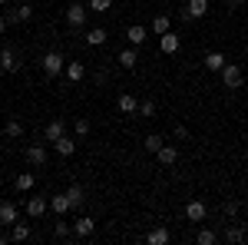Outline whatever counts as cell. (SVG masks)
Masks as SVG:
<instances>
[{
  "mask_svg": "<svg viewBox=\"0 0 248 245\" xmlns=\"http://www.w3.org/2000/svg\"><path fill=\"white\" fill-rule=\"evenodd\" d=\"M242 83H245V70L235 66V63H225V66H222V86H225V90H238Z\"/></svg>",
  "mask_w": 248,
  "mask_h": 245,
  "instance_id": "1",
  "label": "cell"
},
{
  "mask_svg": "<svg viewBox=\"0 0 248 245\" xmlns=\"http://www.w3.org/2000/svg\"><path fill=\"white\" fill-rule=\"evenodd\" d=\"M63 70H66V63H63V53H60V50H50V53L43 57V73H46V76H60Z\"/></svg>",
  "mask_w": 248,
  "mask_h": 245,
  "instance_id": "2",
  "label": "cell"
},
{
  "mask_svg": "<svg viewBox=\"0 0 248 245\" xmlns=\"http://www.w3.org/2000/svg\"><path fill=\"white\" fill-rule=\"evenodd\" d=\"M86 10H90L86 3H70V7H66V23H70L73 30H79V27L86 23Z\"/></svg>",
  "mask_w": 248,
  "mask_h": 245,
  "instance_id": "3",
  "label": "cell"
},
{
  "mask_svg": "<svg viewBox=\"0 0 248 245\" xmlns=\"http://www.w3.org/2000/svg\"><path fill=\"white\" fill-rule=\"evenodd\" d=\"M205 14H209V0H189L186 10H182V17H186V20H202Z\"/></svg>",
  "mask_w": 248,
  "mask_h": 245,
  "instance_id": "4",
  "label": "cell"
},
{
  "mask_svg": "<svg viewBox=\"0 0 248 245\" xmlns=\"http://www.w3.org/2000/svg\"><path fill=\"white\" fill-rule=\"evenodd\" d=\"M3 17H7V23H27V20L33 17V7L30 3H20L17 10H7Z\"/></svg>",
  "mask_w": 248,
  "mask_h": 245,
  "instance_id": "5",
  "label": "cell"
},
{
  "mask_svg": "<svg viewBox=\"0 0 248 245\" xmlns=\"http://www.w3.org/2000/svg\"><path fill=\"white\" fill-rule=\"evenodd\" d=\"M205 215H209V209H205V202H199V199H192L189 206H186V219L189 222H202Z\"/></svg>",
  "mask_w": 248,
  "mask_h": 245,
  "instance_id": "6",
  "label": "cell"
},
{
  "mask_svg": "<svg viewBox=\"0 0 248 245\" xmlns=\"http://www.w3.org/2000/svg\"><path fill=\"white\" fill-rule=\"evenodd\" d=\"M46 209H50V202H46L43 196H33V199H27V215H30V219H40Z\"/></svg>",
  "mask_w": 248,
  "mask_h": 245,
  "instance_id": "7",
  "label": "cell"
},
{
  "mask_svg": "<svg viewBox=\"0 0 248 245\" xmlns=\"http://www.w3.org/2000/svg\"><path fill=\"white\" fill-rule=\"evenodd\" d=\"M0 70H3V73H17L20 70V57L14 50H3V53H0Z\"/></svg>",
  "mask_w": 248,
  "mask_h": 245,
  "instance_id": "8",
  "label": "cell"
},
{
  "mask_svg": "<svg viewBox=\"0 0 248 245\" xmlns=\"http://www.w3.org/2000/svg\"><path fill=\"white\" fill-rule=\"evenodd\" d=\"M43 136H46V143H57L60 136H66L63 119H50V123H46V130H43Z\"/></svg>",
  "mask_w": 248,
  "mask_h": 245,
  "instance_id": "9",
  "label": "cell"
},
{
  "mask_svg": "<svg viewBox=\"0 0 248 245\" xmlns=\"http://www.w3.org/2000/svg\"><path fill=\"white\" fill-rule=\"evenodd\" d=\"M73 232H77L79 239H90V235L96 232V222L90 219V215H83V219H77V222H73Z\"/></svg>",
  "mask_w": 248,
  "mask_h": 245,
  "instance_id": "10",
  "label": "cell"
},
{
  "mask_svg": "<svg viewBox=\"0 0 248 245\" xmlns=\"http://www.w3.org/2000/svg\"><path fill=\"white\" fill-rule=\"evenodd\" d=\"M116 106H119V113H139V99H136L133 93H123L119 96V99H116Z\"/></svg>",
  "mask_w": 248,
  "mask_h": 245,
  "instance_id": "11",
  "label": "cell"
},
{
  "mask_svg": "<svg viewBox=\"0 0 248 245\" xmlns=\"http://www.w3.org/2000/svg\"><path fill=\"white\" fill-rule=\"evenodd\" d=\"M202 63H205V70H212V73H222V66H225L229 60L222 57L218 50H212V53H205V60H202Z\"/></svg>",
  "mask_w": 248,
  "mask_h": 245,
  "instance_id": "12",
  "label": "cell"
},
{
  "mask_svg": "<svg viewBox=\"0 0 248 245\" xmlns=\"http://www.w3.org/2000/svg\"><path fill=\"white\" fill-rule=\"evenodd\" d=\"M155 156H159V163H162V166H175V159H179V149H175L172 143H162V149L155 152Z\"/></svg>",
  "mask_w": 248,
  "mask_h": 245,
  "instance_id": "13",
  "label": "cell"
},
{
  "mask_svg": "<svg viewBox=\"0 0 248 245\" xmlns=\"http://www.w3.org/2000/svg\"><path fill=\"white\" fill-rule=\"evenodd\" d=\"M50 209H53L57 215H66V212L73 209V202H70V196H66V192H60V196H53V199H50Z\"/></svg>",
  "mask_w": 248,
  "mask_h": 245,
  "instance_id": "14",
  "label": "cell"
},
{
  "mask_svg": "<svg viewBox=\"0 0 248 245\" xmlns=\"http://www.w3.org/2000/svg\"><path fill=\"white\" fill-rule=\"evenodd\" d=\"M14 222H17V206H14V202H0V226H14Z\"/></svg>",
  "mask_w": 248,
  "mask_h": 245,
  "instance_id": "15",
  "label": "cell"
},
{
  "mask_svg": "<svg viewBox=\"0 0 248 245\" xmlns=\"http://www.w3.org/2000/svg\"><path fill=\"white\" fill-rule=\"evenodd\" d=\"M159 50L169 53V57H172V53H179V37H175L172 30H169V33H162V37H159Z\"/></svg>",
  "mask_w": 248,
  "mask_h": 245,
  "instance_id": "16",
  "label": "cell"
},
{
  "mask_svg": "<svg viewBox=\"0 0 248 245\" xmlns=\"http://www.w3.org/2000/svg\"><path fill=\"white\" fill-rule=\"evenodd\" d=\"M53 149H57V156H63V159H66V156H73V152H77V143H73L70 136H60L57 143H53Z\"/></svg>",
  "mask_w": 248,
  "mask_h": 245,
  "instance_id": "17",
  "label": "cell"
},
{
  "mask_svg": "<svg viewBox=\"0 0 248 245\" xmlns=\"http://www.w3.org/2000/svg\"><path fill=\"white\" fill-rule=\"evenodd\" d=\"M126 40H129V47H142V43H146V27L133 23V27L126 30Z\"/></svg>",
  "mask_w": 248,
  "mask_h": 245,
  "instance_id": "18",
  "label": "cell"
},
{
  "mask_svg": "<svg viewBox=\"0 0 248 245\" xmlns=\"http://www.w3.org/2000/svg\"><path fill=\"white\" fill-rule=\"evenodd\" d=\"M136 63H139L136 47H129V50H123V53H119V66H123V70H136Z\"/></svg>",
  "mask_w": 248,
  "mask_h": 245,
  "instance_id": "19",
  "label": "cell"
},
{
  "mask_svg": "<svg viewBox=\"0 0 248 245\" xmlns=\"http://www.w3.org/2000/svg\"><path fill=\"white\" fill-rule=\"evenodd\" d=\"M66 196H70V202H73V209H79L83 202H86V189H83V186H77V182H73V186L66 189Z\"/></svg>",
  "mask_w": 248,
  "mask_h": 245,
  "instance_id": "20",
  "label": "cell"
},
{
  "mask_svg": "<svg viewBox=\"0 0 248 245\" xmlns=\"http://www.w3.org/2000/svg\"><path fill=\"white\" fill-rule=\"evenodd\" d=\"M146 242H149V245H166V242H169V229H162V226L153 229V232L146 235Z\"/></svg>",
  "mask_w": 248,
  "mask_h": 245,
  "instance_id": "21",
  "label": "cell"
},
{
  "mask_svg": "<svg viewBox=\"0 0 248 245\" xmlns=\"http://www.w3.org/2000/svg\"><path fill=\"white\" fill-rule=\"evenodd\" d=\"M83 76H86V66L83 63H66V80L70 83H79Z\"/></svg>",
  "mask_w": 248,
  "mask_h": 245,
  "instance_id": "22",
  "label": "cell"
},
{
  "mask_svg": "<svg viewBox=\"0 0 248 245\" xmlns=\"http://www.w3.org/2000/svg\"><path fill=\"white\" fill-rule=\"evenodd\" d=\"M10 239H14V242H27V239H30V226L14 222V226H10Z\"/></svg>",
  "mask_w": 248,
  "mask_h": 245,
  "instance_id": "23",
  "label": "cell"
},
{
  "mask_svg": "<svg viewBox=\"0 0 248 245\" xmlns=\"http://www.w3.org/2000/svg\"><path fill=\"white\" fill-rule=\"evenodd\" d=\"M225 242H232V245L245 242V226H229L225 229Z\"/></svg>",
  "mask_w": 248,
  "mask_h": 245,
  "instance_id": "24",
  "label": "cell"
},
{
  "mask_svg": "<svg viewBox=\"0 0 248 245\" xmlns=\"http://www.w3.org/2000/svg\"><path fill=\"white\" fill-rule=\"evenodd\" d=\"M195 242H199V245H215V242H218V232H212V229H199V232H195Z\"/></svg>",
  "mask_w": 248,
  "mask_h": 245,
  "instance_id": "25",
  "label": "cell"
},
{
  "mask_svg": "<svg viewBox=\"0 0 248 245\" xmlns=\"http://www.w3.org/2000/svg\"><path fill=\"white\" fill-rule=\"evenodd\" d=\"M86 43H90V47H103V43H106V30H103V27H93V30L86 33Z\"/></svg>",
  "mask_w": 248,
  "mask_h": 245,
  "instance_id": "26",
  "label": "cell"
},
{
  "mask_svg": "<svg viewBox=\"0 0 248 245\" xmlns=\"http://www.w3.org/2000/svg\"><path fill=\"white\" fill-rule=\"evenodd\" d=\"M27 159H30L33 166H43V163H46V149H43V146H30V149H27Z\"/></svg>",
  "mask_w": 248,
  "mask_h": 245,
  "instance_id": "27",
  "label": "cell"
},
{
  "mask_svg": "<svg viewBox=\"0 0 248 245\" xmlns=\"http://www.w3.org/2000/svg\"><path fill=\"white\" fill-rule=\"evenodd\" d=\"M142 146H146L149 152H159L162 149V136H159V132H149V136L142 139Z\"/></svg>",
  "mask_w": 248,
  "mask_h": 245,
  "instance_id": "28",
  "label": "cell"
},
{
  "mask_svg": "<svg viewBox=\"0 0 248 245\" xmlns=\"http://www.w3.org/2000/svg\"><path fill=\"white\" fill-rule=\"evenodd\" d=\"M33 182H37V179H33V172H20V176H17V189H20V192H30Z\"/></svg>",
  "mask_w": 248,
  "mask_h": 245,
  "instance_id": "29",
  "label": "cell"
},
{
  "mask_svg": "<svg viewBox=\"0 0 248 245\" xmlns=\"http://www.w3.org/2000/svg\"><path fill=\"white\" fill-rule=\"evenodd\" d=\"M3 132H7L10 139H17V136H23V123H20V119H7V126H3Z\"/></svg>",
  "mask_w": 248,
  "mask_h": 245,
  "instance_id": "30",
  "label": "cell"
},
{
  "mask_svg": "<svg viewBox=\"0 0 248 245\" xmlns=\"http://www.w3.org/2000/svg\"><path fill=\"white\" fill-rule=\"evenodd\" d=\"M153 30L162 37V33H169V14H159V17L153 20Z\"/></svg>",
  "mask_w": 248,
  "mask_h": 245,
  "instance_id": "31",
  "label": "cell"
},
{
  "mask_svg": "<svg viewBox=\"0 0 248 245\" xmlns=\"http://www.w3.org/2000/svg\"><path fill=\"white\" fill-rule=\"evenodd\" d=\"M86 7H90V10H93V14H106V10H109V7H113V0H90V3H86Z\"/></svg>",
  "mask_w": 248,
  "mask_h": 245,
  "instance_id": "32",
  "label": "cell"
},
{
  "mask_svg": "<svg viewBox=\"0 0 248 245\" xmlns=\"http://www.w3.org/2000/svg\"><path fill=\"white\" fill-rule=\"evenodd\" d=\"M139 116H146V119L155 116V103H153V99H142V103H139Z\"/></svg>",
  "mask_w": 248,
  "mask_h": 245,
  "instance_id": "33",
  "label": "cell"
},
{
  "mask_svg": "<svg viewBox=\"0 0 248 245\" xmlns=\"http://www.w3.org/2000/svg\"><path fill=\"white\" fill-rule=\"evenodd\" d=\"M73 130H77L79 139H83V136H90V119H77V126H73Z\"/></svg>",
  "mask_w": 248,
  "mask_h": 245,
  "instance_id": "34",
  "label": "cell"
},
{
  "mask_svg": "<svg viewBox=\"0 0 248 245\" xmlns=\"http://www.w3.org/2000/svg\"><path fill=\"white\" fill-rule=\"evenodd\" d=\"M53 232H57L60 239H66V235H70V232H73V229L66 226V222H57V229H53Z\"/></svg>",
  "mask_w": 248,
  "mask_h": 245,
  "instance_id": "35",
  "label": "cell"
},
{
  "mask_svg": "<svg viewBox=\"0 0 248 245\" xmlns=\"http://www.w3.org/2000/svg\"><path fill=\"white\" fill-rule=\"evenodd\" d=\"M225 215L235 219V215H238V202H225Z\"/></svg>",
  "mask_w": 248,
  "mask_h": 245,
  "instance_id": "36",
  "label": "cell"
},
{
  "mask_svg": "<svg viewBox=\"0 0 248 245\" xmlns=\"http://www.w3.org/2000/svg\"><path fill=\"white\" fill-rule=\"evenodd\" d=\"M175 139H189V130L186 126H175Z\"/></svg>",
  "mask_w": 248,
  "mask_h": 245,
  "instance_id": "37",
  "label": "cell"
},
{
  "mask_svg": "<svg viewBox=\"0 0 248 245\" xmlns=\"http://www.w3.org/2000/svg\"><path fill=\"white\" fill-rule=\"evenodd\" d=\"M10 23H7V17H0V37H3V30H7Z\"/></svg>",
  "mask_w": 248,
  "mask_h": 245,
  "instance_id": "38",
  "label": "cell"
},
{
  "mask_svg": "<svg viewBox=\"0 0 248 245\" xmlns=\"http://www.w3.org/2000/svg\"><path fill=\"white\" fill-rule=\"evenodd\" d=\"M222 3H229V7H238V3H242V0H222Z\"/></svg>",
  "mask_w": 248,
  "mask_h": 245,
  "instance_id": "39",
  "label": "cell"
},
{
  "mask_svg": "<svg viewBox=\"0 0 248 245\" xmlns=\"http://www.w3.org/2000/svg\"><path fill=\"white\" fill-rule=\"evenodd\" d=\"M159 3H172V0H159Z\"/></svg>",
  "mask_w": 248,
  "mask_h": 245,
  "instance_id": "40",
  "label": "cell"
},
{
  "mask_svg": "<svg viewBox=\"0 0 248 245\" xmlns=\"http://www.w3.org/2000/svg\"><path fill=\"white\" fill-rule=\"evenodd\" d=\"M3 3H7V0H0V7H3Z\"/></svg>",
  "mask_w": 248,
  "mask_h": 245,
  "instance_id": "41",
  "label": "cell"
}]
</instances>
